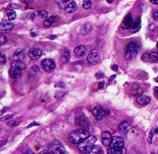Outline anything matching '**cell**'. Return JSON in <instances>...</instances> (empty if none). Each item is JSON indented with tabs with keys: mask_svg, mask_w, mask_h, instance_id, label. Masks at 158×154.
Returning a JSON list of instances; mask_svg holds the SVG:
<instances>
[{
	"mask_svg": "<svg viewBox=\"0 0 158 154\" xmlns=\"http://www.w3.org/2000/svg\"><path fill=\"white\" fill-rule=\"evenodd\" d=\"M151 99L145 95H139L136 98V103L140 106H145L149 104Z\"/></svg>",
	"mask_w": 158,
	"mask_h": 154,
	"instance_id": "4fadbf2b",
	"label": "cell"
},
{
	"mask_svg": "<svg viewBox=\"0 0 158 154\" xmlns=\"http://www.w3.org/2000/svg\"><path fill=\"white\" fill-rule=\"evenodd\" d=\"M154 132H155V133H157V134H158V128H157L155 130H154Z\"/></svg>",
	"mask_w": 158,
	"mask_h": 154,
	"instance_id": "816d5d0a",
	"label": "cell"
},
{
	"mask_svg": "<svg viewBox=\"0 0 158 154\" xmlns=\"http://www.w3.org/2000/svg\"><path fill=\"white\" fill-rule=\"evenodd\" d=\"M142 59L145 61H147L149 60V54L148 53H144L142 55Z\"/></svg>",
	"mask_w": 158,
	"mask_h": 154,
	"instance_id": "e575fe53",
	"label": "cell"
},
{
	"mask_svg": "<svg viewBox=\"0 0 158 154\" xmlns=\"http://www.w3.org/2000/svg\"><path fill=\"white\" fill-rule=\"evenodd\" d=\"M10 7L11 8H19L18 5H15V4H11L10 5Z\"/></svg>",
	"mask_w": 158,
	"mask_h": 154,
	"instance_id": "f6af8a7d",
	"label": "cell"
},
{
	"mask_svg": "<svg viewBox=\"0 0 158 154\" xmlns=\"http://www.w3.org/2000/svg\"><path fill=\"white\" fill-rule=\"evenodd\" d=\"M157 154H158V153H157Z\"/></svg>",
	"mask_w": 158,
	"mask_h": 154,
	"instance_id": "9f6ffc18",
	"label": "cell"
},
{
	"mask_svg": "<svg viewBox=\"0 0 158 154\" xmlns=\"http://www.w3.org/2000/svg\"><path fill=\"white\" fill-rule=\"evenodd\" d=\"M11 67L17 68V69L23 71L26 68V64H24L22 61H13L11 64Z\"/></svg>",
	"mask_w": 158,
	"mask_h": 154,
	"instance_id": "603a6c76",
	"label": "cell"
},
{
	"mask_svg": "<svg viewBox=\"0 0 158 154\" xmlns=\"http://www.w3.org/2000/svg\"><path fill=\"white\" fill-rule=\"evenodd\" d=\"M154 94L158 97V87H155L154 88Z\"/></svg>",
	"mask_w": 158,
	"mask_h": 154,
	"instance_id": "ee69618b",
	"label": "cell"
},
{
	"mask_svg": "<svg viewBox=\"0 0 158 154\" xmlns=\"http://www.w3.org/2000/svg\"><path fill=\"white\" fill-rule=\"evenodd\" d=\"M92 114L97 120H101L109 114V111L104 106L98 105L94 108Z\"/></svg>",
	"mask_w": 158,
	"mask_h": 154,
	"instance_id": "5b68a950",
	"label": "cell"
},
{
	"mask_svg": "<svg viewBox=\"0 0 158 154\" xmlns=\"http://www.w3.org/2000/svg\"><path fill=\"white\" fill-rule=\"evenodd\" d=\"M157 49H158V41H157Z\"/></svg>",
	"mask_w": 158,
	"mask_h": 154,
	"instance_id": "11a10c76",
	"label": "cell"
},
{
	"mask_svg": "<svg viewBox=\"0 0 158 154\" xmlns=\"http://www.w3.org/2000/svg\"><path fill=\"white\" fill-rule=\"evenodd\" d=\"M104 86V82H101L99 83V88H103Z\"/></svg>",
	"mask_w": 158,
	"mask_h": 154,
	"instance_id": "bcb514c9",
	"label": "cell"
},
{
	"mask_svg": "<svg viewBox=\"0 0 158 154\" xmlns=\"http://www.w3.org/2000/svg\"><path fill=\"white\" fill-rule=\"evenodd\" d=\"M59 20V17H55V16H53V17H48V18H47L44 20V26H46V27H49V26H50L51 25H53L54 23L57 22Z\"/></svg>",
	"mask_w": 158,
	"mask_h": 154,
	"instance_id": "ffe728a7",
	"label": "cell"
},
{
	"mask_svg": "<svg viewBox=\"0 0 158 154\" xmlns=\"http://www.w3.org/2000/svg\"><path fill=\"white\" fill-rule=\"evenodd\" d=\"M152 137H153V132H150V135H149V138H148V142L149 143H151V141H152Z\"/></svg>",
	"mask_w": 158,
	"mask_h": 154,
	"instance_id": "60d3db41",
	"label": "cell"
},
{
	"mask_svg": "<svg viewBox=\"0 0 158 154\" xmlns=\"http://www.w3.org/2000/svg\"><path fill=\"white\" fill-rule=\"evenodd\" d=\"M39 154H53L51 152H50V151H48V150H43V151H41Z\"/></svg>",
	"mask_w": 158,
	"mask_h": 154,
	"instance_id": "b9f144b4",
	"label": "cell"
},
{
	"mask_svg": "<svg viewBox=\"0 0 158 154\" xmlns=\"http://www.w3.org/2000/svg\"><path fill=\"white\" fill-rule=\"evenodd\" d=\"M89 132L87 129L81 128L74 130L69 135V140L74 144H79L82 141L89 136Z\"/></svg>",
	"mask_w": 158,
	"mask_h": 154,
	"instance_id": "7a4b0ae2",
	"label": "cell"
},
{
	"mask_svg": "<svg viewBox=\"0 0 158 154\" xmlns=\"http://www.w3.org/2000/svg\"><path fill=\"white\" fill-rule=\"evenodd\" d=\"M9 74H10V76L12 79H17L22 76V70L11 67V68L9 70Z\"/></svg>",
	"mask_w": 158,
	"mask_h": 154,
	"instance_id": "e0dca14e",
	"label": "cell"
},
{
	"mask_svg": "<svg viewBox=\"0 0 158 154\" xmlns=\"http://www.w3.org/2000/svg\"><path fill=\"white\" fill-rule=\"evenodd\" d=\"M5 61H6V58H5V55L4 53H1V64H5Z\"/></svg>",
	"mask_w": 158,
	"mask_h": 154,
	"instance_id": "836d02e7",
	"label": "cell"
},
{
	"mask_svg": "<svg viewBox=\"0 0 158 154\" xmlns=\"http://www.w3.org/2000/svg\"><path fill=\"white\" fill-rule=\"evenodd\" d=\"M36 14L42 18H46L48 17V12L45 10H38L36 11Z\"/></svg>",
	"mask_w": 158,
	"mask_h": 154,
	"instance_id": "83f0119b",
	"label": "cell"
},
{
	"mask_svg": "<svg viewBox=\"0 0 158 154\" xmlns=\"http://www.w3.org/2000/svg\"><path fill=\"white\" fill-rule=\"evenodd\" d=\"M100 139H101V142L102 144L106 146V147H108L111 144V141L112 140V134L108 132V131H105V132H103L101 133V135H100Z\"/></svg>",
	"mask_w": 158,
	"mask_h": 154,
	"instance_id": "9c48e42d",
	"label": "cell"
},
{
	"mask_svg": "<svg viewBox=\"0 0 158 154\" xmlns=\"http://www.w3.org/2000/svg\"><path fill=\"white\" fill-rule=\"evenodd\" d=\"M133 17H132L131 13H127L124 19L123 20L122 23H121V28L124 29H128L131 28L132 24H133Z\"/></svg>",
	"mask_w": 158,
	"mask_h": 154,
	"instance_id": "8fae6325",
	"label": "cell"
},
{
	"mask_svg": "<svg viewBox=\"0 0 158 154\" xmlns=\"http://www.w3.org/2000/svg\"><path fill=\"white\" fill-rule=\"evenodd\" d=\"M8 109H8V107H4V109H2V111H1V115H3L4 113H5V112H6Z\"/></svg>",
	"mask_w": 158,
	"mask_h": 154,
	"instance_id": "f35d334b",
	"label": "cell"
},
{
	"mask_svg": "<svg viewBox=\"0 0 158 154\" xmlns=\"http://www.w3.org/2000/svg\"><path fill=\"white\" fill-rule=\"evenodd\" d=\"M100 52L97 50H94L89 52L87 58V61L89 64L92 65L97 64L100 61Z\"/></svg>",
	"mask_w": 158,
	"mask_h": 154,
	"instance_id": "52a82bcc",
	"label": "cell"
},
{
	"mask_svg": "<svg viewBox=\"0 0 158 154\" xmlns=\"http://www.w3.org/2000/svg\"><path fill=\"white\" fill-rule=\"evenodd\" d=\"M150 2L154 5H158V0H151Z\"/></svg>",
	"mask_w": 158,
	"mask_h": 154,
	"instance_id": "7dc6e473",
	"label": "cell"
},
{
	"mask_svg": "<svg viewBox=\"0 0 158 154\" xmlns=\"http://www.w3.org/2000/svg\"><path fill=\"white\" fill-rule=\"evenodd\" d=\"M124 141L121 137L114 136L107 150L108 154H125Z\"/></svg>",
	"mask_w": 158,
	"mask_h": 154,
	"instance_id": "6da1fadb",
	"label": "cell"
},
{
	"mask_svg": "<svg viewBox=\"0 0 158 154\" xmlns=\"http://www.w3.org/2000/svg\"><path fill=\"white\" fill-rule=\"evenodd\" d=\"M140 27H141V20H140V18H138L136 21L133 23L131 27L130 28L131 32L132 33H136L140 29Z\"/></svg>",
	"mask_w": 158,
	"mask_h": 154,
	"instance_id": "ac0fdd59",
	"label": "cell"
},
{
	"mask_svg": "<svg viewBox=\"0 0 158 154\" xmlns=\"http://www.w3.org/2000/svg\"><path fill=\"white\" fill-rule=\"evenodd\" d=\"M58 38V36L57 35H50V36H48L47 37V38L50 39V40H55V39Z\"/></svg>",
	"mask_w": 158,
	"mask_h": 154,
	"instance_id": "ab89813d",
	"label": "cell"
},
{
	"mask_svg": "<svg viewBox=\"0 0 158 154\" xmlns=\"http://www.w3.org/2000/svg\"><path fill=\"white\" fill-rule=\"evenodd\" d=\"M116 75H112V76L110 77V79H109V82H111L112 80H113V79H114L116 78Z\"/></svg>",
	"mask_w": 158,
	"mask_h": 154,
	"instance_id": "f907efd6",
	"label": "cell"
},
{
	"mask_svg": "<svg viewBox=\"0 0 158 154\" xmlns=\"http://www.w3.org/2000/svg\"><path fill=\"white\" fill-rule=\"evenodd\" d=\"M64 95V93L63 92H61V91H59V92H57L56 94H55V98L56 99H59L60 97H62V96Z\"/></svg>",
	"mask_w": 158,
	"mask_h": 154,
	"instance_id": "d590c367",
	"label": "cell"
},
{
	"mask_svg": "<svg viewBox=\"0 0 158 154\" xmlns=\"http://www.w3.org/2000/svg\"><path fill=\"white\" fill-rule=\"evenodd\" d=\"M112 70H113L114 71H118V70H119V67H118V66L117 65H113L112 67Z\"/></svg>",
	"mask_w": 158,
	"mask_h": 154,
	"instance_id": "7bdbcfd3",
	"label": "cell"
},
{
	"mask_svg": "<svg viewBox=\"0 0 158 154\" xmlns=\"http://www.w3.org/2000/svg\"><path fill=\"white\" fill-rule=\"evenodd\" d=\"M24 57H25V52L21 49H18L14 52L13 58L14 59V61H20Z\"/></svg>",
	"mask_w": 158,
	"mask_h": 154,
	"instance_id": "d6986e66",
	"label": "cell"
},
{
	"mask_svg": "<svg viewBox=\"0 0 158 154\" xmlns=\"http://www.w3.org/2000/svg\"><path fill=\"white\" fill-rule=\"evenodd\" d=\"M77 8V5L74 1H70L64 8V11L66 13H70L74 12V11H76V9Z\"/></svg>",
	"mask_w": 158,
	"mask_h": 154,
	"instance_id": "5bb4252c",
	"label": "cell"
},
{
	"mask_svg": "<svg viewBox=\"0 0 158 154\" xmlns=\"http://www.w3.org/2000/svg\"><path fill=\"white\" fill-rule=\"evenodd\" d=\"M107 2H108V3H112L113 1H107Z\"/></svg>",
	"mask_w": 158,
	"mask_h": 154,
	"instance_id": "f5cc1de1",
	"label": "cell"
},
{
	"mask_svg": "<svg viewBox=\"0 0 158 154\" xmlns=\"http://www.w3.org/2000/svg\"><path fill=\"white\" fill-rule=\"evenodd\" d=\"M149 61L152 63L158 62V53L156 52H152L149 53Z\"/></svg>",
	"mask_w": 158,
	"mask_h": 154,
	"instance_id": "d4e9b609",
	"label": "cell"
},
{
	"mask_svg": "<svg viewBox=\"0 0 158 154\" xmlns=\"http://www.w3.org/2000/svg\"><path fill=\"white\" fill-rule=\"evenodd\" d=\"M95 76H96V78H97V79H102V78L104 77V73L103 72L100 71V72H98V73H96Z\"/></svg>",
	"mask_w": 158,
	"mask_h": 154,
	"instance_id": "1f68e13d",
	"label": "cell"
},
{
	"mask_svg": "<svg viewBox=\"0 0 158 154\" xmlns=\"http://www.w3.org/2000/svg\"><path fill=\"white\" fill-rule=\"evenodd\" d=\"M75 124L84 129H86L90 126L89 120L85 116H79V117H78L76 119V120H75Z\"/></svg>",
	"mask_w": 158,
	"mask_h": 154,
	"instance_id": "30bf717a",
	"label": "cell"
},
{
	"mask_svg": "<svg viewBox=\"0 0 158 154\" xmlns=\"http://www.w3.org/2000/svg\"><path fill=\"white\" fill-rule=\"evenodd\" d=\"M92 30V25L89 23H85L83 26H82L81 28V33L83 35H87L88 33H89Z\"/></svg>",
	"mask_w": 158,
	"mask_h": 154,
	"instance_id": "cb8c5ba5",
	"label": "cell"
},
{
	"mask_svg": "<svg viewBox=\"0 0 158 154\" xmlns=\"http://www.w3.org/2000/svg\"><path fill=\"white\" fill-rule=\"evenodd\" d=\"M13 117V115H5L4 117H2V120H6L8 119H10Z\"/></svg>",
	"mask_w": 158,
	"mask_h": 154,
	"instance_id": "74e56055",
	"label": "cell"
},
{
	"mask_svg": "<svg viewBox=\"0 0 158 154\" xmlns=\"http://www.w3.org/2000/svg\"><path fill=\"white\" fill-rule=\"evenodd\" d=\"M139 50V46L136 42H131L130 43L126 48V52H125V58L127 60H132L134 58L138 52Z\"/></svg>",
	"mask_w": 158,
	"mask_h": 154,
	"instance_id": "277c9868",
	"label": "cell"
},
{
	"mask_svg": "<svg viewBox=\"0 0 158 154\" xmlns=\"http://www.w3.org/2000/svg\"><path fill=\"white\" fill-rule=\"evenodd\" d=\"M39 124H37V123H32V124H31L29 126H28V128H29V127H32V126H38Z\"/></svg>",
	"mask_w": 158,
	"mask_h": 154,
	"instance_id": "c3c4849f",
	"label": "cell"
},
{
	"mask_svg": "<svg viewBox=\"0 0 158 154\" xmlns=\"http://www.w3.org/2000/svg\"><path fill=\"white\" fill-rule=\"evenodd\" d=\"M154 81H156V82H158V76L156 78V79H154Z\"/></svg>",
	"mask_w": 158,
	"mask_h": 154,
	"instance_id": "db71d44e",
	"label": "cell"
},
{
	"mask_svg": "<svg viewBox=\"0 0 158 154\" xmlns=\"http://www.w3.org/2000/svg\"><path fill=\"white\" fill-rule=\"evenodd\" d=\"M119 129L121 133L127 134L131 129V125L127 121H123L119 124Z\"/></svg>",
	"mask_w": 158,
	"mask_h": 154,
	"instance_id": "9a60e30c",
	"label": "cell"
},
{
	"mask_svg": "<svg viewBox=\"0 0 158 154\" xmlns=\"http://www.w3.org/2000/svg\"><path fill=\"white\" fill-rule=\"evenodd\" d=\"M70 52L68 50H65V51L64 52V55H63V61L65 63L68 62L70 60Z\"/></svg>",
	"mask_w": 158,
	"mask_h": 154,
	"instance_id": "f1b7e54d",
	"label": "cell"
},
{
	"mask_svg": "<svg viewBox=\"0 0 158 154\" xmlns=\"http://www.w3.org/2000/svg\"><path fill=\"white\" fill-rule=\"evenodd\" d=\"M153 18H154V20H158V11L157 10H156V11H154V12H153Z\"/></svg>",
	"mask_w": 158,
	"mask_h": 154,
	"instance_id": "8d00e7d4",
	"label": "cell"
},
{
	"mask_svg": "<svg viewBox=\"0 0 158 154\" xmlns=\"http://www.w3.org/2000/svg\"><path fill=\"white\" fill-rule=\"evenodd\" d=\"M24 154H34V153L31 150H27L26 151V153Z\"/></svg>",
	"mask_w": 158,
	"mask_h": 154,
	"instance_id": "681fc988",
	"label": "cell"
},
{
	"mask_svg": "<svg viewBox=\"0 0 158 154\" xmlns=\"http://www.w3.org/2000/svg\"><path fill=\"white\" fill-rule=\"evenodd\" d=\"M42 50L38 48H32L28 52V57L32 60H37L42 55Z\"/></svg>",
	"mask_w": 158,
	"mask_h": 154,
	"instance_id": "7c38bea8",
	"label": "cell"
},
{
	"mask_svg": "<svg viewBox=\"0 0 158 154\" xmlns=\"http://www.w3.org/2000/svg\"><path fill=\"white\" fill-rule=\"evenodd\" d=\"M50 152L53 154H68L65 147L59 141H55L52 144Z\"/></svg>",
	"mask_w": 158,
	"mask_h": 154,
	"instance_id": "8992f818",
	"label": "cell"
},
{
	"mask_svg": "<svg viewBox=\"0 0 158 154\" xmlns=\"http://www.w3.org/2000/svg\"><path fill=\"white\" fill-rule=\"evenodd\" d=\"M142 92V90L138 86V85H135V87H133L131 89V94L133 96H136V95H139Z\"/></svg>",
	"mask_w": 158,
	"mask_h": 154,
	"instance_id": "4316f807",
	"label": "cell"
},
{
	"mask_svg": "<svg viewBox=\"0 0 158 154\" xmlns=\"http://www.w3.org/2000/svg\"><path fill=\"white\" fill-rule=\"evenodd\" d=\"M41 67L45 71H52L55 67V63L50 58H46L41 61Z\"/></svg>",
	"mask_w": 158,
	"mask_h": 154,
	"instance_id": "ba28073f",
	"label": "cell"
},
{
	"mask_svg": "<svg viewBox=\"0 0 158 154\" xmlns=\"http://www.w3.org/2000/svg\"><path fill=\"white\" fill-rule=\"evenodd\" d=\"M14 27V24L10 21H5L1 23L0 28L2 32H9Z\"/></svg>",
	"mask_w": 158,
	"mask_h": 154,
	"instance_id": "2e32d148",
	"label": "cell"
},
{
	"mask_svg": "<svg viewBox=\"0 0 158 154\" xmlns=\"http://www.w3.org/2000/svg\"><path fill=\"white\" fill-rule=\"evenodd\" d=\"M86 52V47L83 45L78 46L77 47H76L74 49V53L77 56H83Z\"/></svg>",
	"mask_w": 158,
	"mask_h": 154,
	"instance_id": "44dd1931",
	"label": "cell"
},
{
	"mask_svg": "<svg viewBox=\"0 0 158 154\" xmlns=\"http://www.w3.org/2000/svg\"><path fill=\"white\" fill-rule=\"evenodd\" d=\"M55 2H56L57 4H59V6H61V7H62L63 8H65L66 7V5L70 2V1H56Z\"/></svg>",
	"mask_w": 158,
	"mask_h": 154,
	"instance_id": "4dcf8cb0",
	"label": "cell"
},
{
	"mask_svg": "<svg viewBox=\"0 0 158 154\" xmlns=\"http://www.w3.org/2000/svg\"><path fill=\"white\" fill-rule=\"evenodd\" d=\"M97 141V138L94 135H89L87 138L78 144L79 149L85 154L94 146V143Z\"/></svg>",
	"mask_w": 158,
	"mask_h": 154,
	"instance_id": "3957f363",
	"label": "cell"
},
{
	"mask_svg": "<svg viewBox=\"0 0 158 154\" xmlns=\"http://www.w3.org/2000/svg\"><path fill=\"white\" fill-rule=\"evenodd\" d=\"M6 13H7V17H8L9 20H13L17 17V13L15 12V11L13 9H11V8L8 9Z\"/></svg>",
	"mask_w": 158,
	"mask_h": 154,
	"instance_id": "484cf974",
	"label": "cell"
},
{
	"mask_svg": "<svg viewBox=\"0 0 158 154\" xmlns=\"http://www.w3.org/2000/svg\"><path fill=\"white\" fill-rule=\"evenodd\" d=\"M85 154H104L103 149L97 145H94L92 148L89 150Z\"/></svg>",
	"mask_w": 158,
	"mask_h": 154,
	"instance_id": "7402d4cb",
	"label": "cell"
},
{
	"mask_svg": "<svg viewBox=\"0 0 158 154\" xmlns=\"http://www.w3.org/2000/svg\"><path fill=\"white\" fill-rule=\"evenodd\" d=\"M92 1H89V0L84 1L82 3V7L85 9H90L92 8Z\"/></svg>",
	"mask_w": 158,
	"mask_h": 154,
	"instance_id": "f546056e",
	"label": "cell"
},
{
	"mask_svg": "<svg viewBox=\"0 0 158 154\" xmlns=\"http://www.w3.org/2000/svg\"><path fill=\"white\" fill-rule=\"evenodd\" d=\"M0 45L1 46H2V45H4L5 43H6V41H7V38H6V37H5L4 35H1V40H0Z\"/></svg>",
	"mask_w": 158,
	"mask_h": 154,
	"instance_id": "d6a6232c",
	"label": "cell"
}]
</instances>
